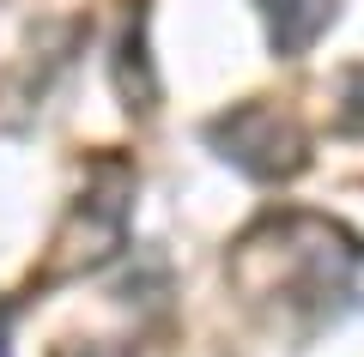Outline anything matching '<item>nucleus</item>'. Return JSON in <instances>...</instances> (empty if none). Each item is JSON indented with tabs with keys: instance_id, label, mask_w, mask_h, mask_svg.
<instances>
[{
	"instance_id": "obj_1",
	"label": "nucleus",
	"mask_w": 364,
	"mask_h": 357,
	"mask_svg": "<svg viewBox=\"0 0 364 357\" xmlns=\"http://www.w3.org/2000/svg\"><path fill=\"white\" fill-rule=\"evenodd\" d=\"M213 145H219L237 170H249V176H261V182H286V176H298V170L310 164L304 128L291 115H279L273 103H243V109H231L225 121H213Z\"/></svg>"
},
{
	"instance_id": "obj_2",
	"label": "nucleus",
	"mask_w": 364,
	"mask_h": 357,
	"mask_svg": "<svg viewBox=\"0 0 364 357\" xmlns=\"http://www.w3.org/2000/svg\"><path fill=\"white\" fill-rule=\"evenodd\" d=\"M261 6H267V31L279 55H304L334 25V0H261Z\"/></svg>"
},
{
	"instance_id": "obj_3",
	"label": "nucleus",
	"mask_w": 364,
	"mask_h": 357,
	"mask_svg": "<svg viewBox=\"0 0 364 357\" xmlns=\"http://www.w3.org/2000/svg\"><path fill=\"white\" fill-rule=\"evenodd\" d=\"M67 357H128V351H116V345H73Z\"/></svg>"
},
{
	"instance_id": "obj_4",
	"label": "nucleus",
	"mask_w": 364,
	"mask_h": 357,
	"mask_svg": "<svg viewBox=\"0 0 364 357\" xmlns=\"http://www.w3.org/2000/svg\"><path fill=\"white\" fill-rule=\"evenodd\" d=\"M0 357H13V351H6V309H0Z\"/></svg>"
}]
</instances>
